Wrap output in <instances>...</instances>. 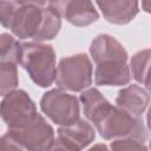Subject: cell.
Listing matches in <instances>:
<instances>
[{
    "instance_id": "1",
    "label": "cell",
    "mask_w": 151,
    "mask_h": 151,
    "mask_svg": "<svg viewBox=\"0 0 151 151\" xmlns=\"http://www.w3.org/2000/svg\"><path fill=\"white\" fill-rule=\"evenodd\" d=\"M54 130L50 123L40 114L33 123L20 127L8 129L1 137V151H45L52 150L54 143Z\"/></svg>"
},
{
    "instance_id": "2",
    "label": "cell",
    "mask_w": 151,
    "mask_h": 151,
    "mask_svg": "<svg viewBox=\"0 0 151 151\" xmlns=\"http://www.w3.org/2000/svg\"><path fill=\"white\" fill-rule=\"evenodd\" d=\"M19 64L40 87H50L55 81L57 57L51 45L38 41L22 42Z\"/></svg>"
},
{
    "instance_id": "3",
    "label": "cell",
    "mask_w": 151,
    "mask_h": 151,
    "mask_svg": "<svg viewBox=\"0 0 151 151\" xmlns=\"http://www.w3.org/2000/svg\"><path fill=\"white\" fill-rule=\"evenodd\" d=\"M93 80L92 61L85 53H77L60 59L57 66L55 85L67 92H81Z\"/></svg>"
},
{
    "instance_id": "4",
    "label": "cell",
    "mask_w": 151,
    "mask_h": 151,
    "mask_svg": "<svg viewBox=\"0 0 151 151\" xmlns=\"http://www.w3.org/2000/svg\"><path fill=\"white\" fill-rule=\"evenodd\" d=\"M96 130L105 140L120 138H136L142 142L147 139V130L140 118H136L118 106H112L104 118L96 125Z\"/></svg>"
},
{
    "instance_id": "5",
    "label": "cell",
    "mask_w": 151,
    "mask_h": 151,
    "mask_svg": "<svg viewBox=\"0 0 151 151\" xmlns=\"http://www.w3.org/2000/svg\"><path fill=\"white\" fill-rule=\"evenodd\" d=\"M40 109L50 120L59 126L70 125L80 118V100L59 87L42 94Z\"/></svg>"
},
{
    "instance_id": "6",
    "label": "cell",
    "mask_w": 151,
    "mask_h": 151,
    "mask_svg": "<svg viewBox=\"0 0 151 151\" xmlns=\"http://www.w3.org/2000/svg\"><path fill=\"white\" fill-rule=\"evenodd\" d=\"M39 116L34 101L26 91L15 88L2 97L1 118L8 129L24 127Z\"/></svg>"
},
{
    "instance_id": "7",
    "label": "cell",
    "mask_w": 151,
    "mask_h": 151,
    "mask_svg": "<svg viewBox=\"0 0 151 151\" xmlns=\"http://www.w3.org/2000/svg\"><path fill=\"white\" fill-rule=\"evenodd\" d=\"M19 1V0H18ZM45 19V7L34 5H22L18 2L12 15L4 25L13 35L19 39H32L35 41L38 38Z\"/></svg>"
},
{
    "instance_id": "8",
    "label": "cell",
    "mask_w": 151,
    "mask_h": 151,
    "mask_svg": "<svg viewBox=\"0 0 151 151\" xmlns=\"http://www.w3.org/2000/svg\"><path fill=\"white\" fill-rule=\"evenodd\" d=\"M96 138L93 124L87 119L79 118L77 122L59 126L52 150H81L87 147Z\"/></svg>"
},
{
    "instance_id": "9",
    "label": "cell",
    "mask_w": 151,
    "mask_h": 151,
    "mask_svg": "<svg viewBox=\"0 0 151 151\" xmlns=\"http://www.w3.org/2000/svg\"><path fill=\"white\" fill-rule=\"evenodd\" d=\"M48 6L61 19H66V21L77 27L88 26L99 19V13L92 0H50Z\"/></svg>"
},
{
    "instance_id": "10",
    "label": "cell",
    "mask_w": 151,
    "mask_h": 151,
    "mask_svg": "<svg viewBox=\"0 0 151 151\" xmlns=\"http://www.w3.org/2000/svg\"><path fill=\"white\" fill-rule=\"evenodd\" d=\"M90 54L96 65L129 60L127 51L123 44H120L114 37L110 34L97 35L90 45Z\"/></svg>"
},
{
    "instance_id": "11",
    "label": "cell",
    "mask_w": 151,
    "mask_h": 151,
    "mask_svg": "<svg viewBox=\"0 0 151 151\" xmlns=\"http://www.w3.org/2000/svg\"><path fill=\"white\" fill-rule=\"evenodd\" d=\"M104 19L114 25H126L139 12L138 0H94Z\"/></svg>"
},
{
    "instance_id": "12",
    "label": "cell",
    "mask_w": 151,
    "mask_h": 151,
    "mask_svg": "<svg viewBox=\"0 0 151 151\" xmlns=\"http://www.w3.org/2000/svg\"><path fill=\"white\" fill-rule=\"evenodd\" d=\"M149 104V92L137 84H131L120 88L116 97V106L136 118L142 117Z\"/></svg>"
},
{
    "instance_id": "13",
    "label": "cell",
    "mask_w": 151,
    "mask_h": 151,
    "mask_svg": "<svg viewBox=\"0 0 151 151\" xmlns=\"http://www.w3.org/2000/svg\"><path fill=\"white\" fill-rule=\"evenodd\" d=\"M132 79L127 61L98 64L94 70V83L98 86H124Z\"/></svg>"
},
{
    "instance_id": "14",
    "label": "cell",
    "mask_w": 151,
    "mask_h": 151,
    "mask_svg": "<svg viewBox=\"0 0 151 151\" xmlns=\"http://www.w3.org/2000/svg\"><path fill=\"white\" fill-rule=\"evenodd\" d=\"M85 118L94 126L104 118V116L113 106L96 87H88L81 91L79 97Z\"/></svg>"
},
{
    "instance_id": "15",
    "label": "cell",
    "mask_w": 151,
    "mask_h": 151,
    "mask_svg": "<svg viewBox=\"0 0 151 151\" xmlns=\"http://www.w3.org/2000/svg\"><path fill=\"white\" fill-rule=\"evenodd\" d=\"M21 44L17 37L9 33L0 35V63H14L19 65Z\"/></svg>"
},
{
    "instance_id": "16",
    "label": "cell",
    "mask_w": 151,
    "mask_h": 151,
    "mask_svg": "<svg viewBox=\"0 0 151 151\" xmlns=\"http://www.w3.org/2000/svg\"><path fill=\"white\" fill-rule=\"evenodd\" d=\"M19 84L18 64L0 63V94L4 97L15 90Z\"/></svg>"
},
{
    "instance_id": "17",
    "label": "cell",
    "mask_w": 151,
    "mask_h": 151,
    "mask_svg": "<svg viewBox=\"0 0 151 151\" xmlns=\"http://www.w3.org/2000/svg\"><path fill=\"white\" fill-rule=\"evenodd\" d=\"M151 65V50H142L134 53L130 60V68L132 73V78L138 83L142 84L143 78Z\"/></svg>"
},
{
    "instance_id": "18",
    "label": "cell",
    "mask_w": 151,
    "mask_h": 151,
    "mask_svg": "<svg viewBox=\"0 0 151 151\" xmlns=\"http://www.w3.org/2000/svg\"><path fill=\"white\" fill-rule=\"evenodd\" d=\"M145 142H142L136 138H120L114 139L110 144V149L113 150H132V149H147V146L144 144Z\"/></svg>"
},
{
    "instance_id": "19",
    "label": "cell",
    "mask_w": 151,
    "mask_h": 151,
    "mask_svg": "<svg viewBox=\"0 0 151 151\" xmlns=\"http://www.w3.org/2000/svg\"><path fill=\"white\" fill-rule=\"evenodd\" d=\"M142 85H144L145 86V90L149 92V94H151V65H150L149 70L146 71L144 78H143Z\"/></svg>"
},
{
    "instance_id": "20",
    "label": "cell",
    "mask_w": 151,
    "mask_h": 151,
    "mask_svg": "<svg viewBox=\"0 0 151 151\" xmlns=\"http://www.w3.org/2000/svg\"><path fill=\"white\" fill-rule=\"evenodd\" d=\"M50 0H19L20 4L22 5H34V6H40L44 7Z\"/></svg>"
},
{
    "instance_id": "21",
    "label": "cell",
    "mask_w": 151,
    "mask_h": 151,
    "mask_svg": "<svg viewBox=\"0 0 151 151\" xmlns=\"http://www.w3.org/2000/svg\"><path fill=\"white\" fill-rule=\"evenodd\" d=\"M142 8L144 12L151 14V0H142Z\"/></svg>"
},
{
    "instance_id": "22",
    "label": "cell",
    "mask_w": 151,
    "mask_h": 151,
    "mask_svg": "<svg viewBox=\"0 0 151 151\" xmlns=\"http://www.w3.org/2000/svg\"><path fill=\"white\" fill-rule=\"evenodd\" d=\"M146 125H147V129L151 131V104L147 109V113H146Z\"/></svg>"
},
{
    "instance_id": "23",
    "label": "cell",
    "mask_w": 151,
    "mask_h": 151,
    "mask_svg": "<svg viewBox=\"0 0 151 151\" xmlns=\"http://www.w3.org/2000/svg\"><path fill=\"white\" fill-rule=\"evenodd\" d=\"M149 147L151 149V140H150V143H149Z\"/></svg>"
}]
</instances>
